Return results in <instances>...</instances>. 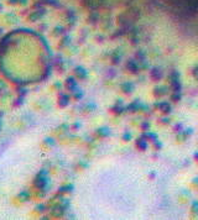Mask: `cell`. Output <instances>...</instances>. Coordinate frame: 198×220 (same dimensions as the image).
<instances>
[{"label":"cell","mask_w":198,"mask_h":220,"mask_svg":"<svg viewBox=\"0 0 198 220\" xmlns=\"http://www.w3.org/2000/svg\"><path fill=\"white\" fill-rule=\"evenodd\" d=\"M136 143H137V146H139V147H141V146H142V150H146V147H147V145H146V142H145L144 140H139Z\"/></svg>","instance_id":"6da1fadb"}]
</instances>
